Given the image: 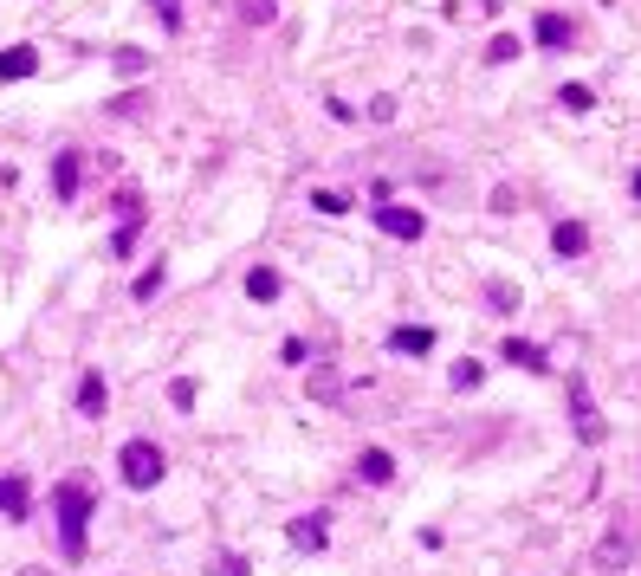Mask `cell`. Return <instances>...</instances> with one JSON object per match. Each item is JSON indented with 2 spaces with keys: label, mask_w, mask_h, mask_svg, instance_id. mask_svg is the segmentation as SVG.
<instances>
[{
  "label": "cell",
  "mask_w": 641,
  "mask_h": 576,
  "mask_svg": "<svg viewBox=\"0 0 641 576\" xmlns=\"http://www.w3.org/2000/svg\"><path fill=\"white\" fill-rule=\"evenodd\" d=\"M506 59H518V39H512V33H499L493 46H486V65H506Z\"/></svg>",
  "instance_id": "21"
},
{
  "label": "cell",
  "mask_w": 641,
  "mask_h": 576,
  "mask_svg": "<svg viewBox=\"0 0 641 576\" xmlns=\"http://www.w3.org/2000/svg\"><path fill=\"white\" fill-rule=\"evenodd\" d=\"M635 201H641V169H635Z\"/></svg>",
  "instance_id": "33"
},
{
  "label": "cell",
  "mask_w": 641,
  "mask_h": 576,
  "mask_svg": "<svg viewBox=\"0 0 641 576\" xmlns=\"http://www.w3.org/2000/svg\"><path fill=\"white\" fill-rule=\"evenodd\" d=\"M531 33H538V46H577V20H570V13H538V20H531Z\"/></svg>",
  "instance_id": "5"
},
{
  "label": "cell",
  "mask_w": 641,
  "mask_h": 576,
  "mask_svg": "<svg viewBox=\"0 0 641 576\" xmlns=\"http://www.w3.org/2000/svg\"><path fill=\"white\" fill-rule=\"evenodd\" d=\"M240 20H247V26H272V20H279V0H240Z\"/></svg>",
  "instance_id": "18"
},
{
  "label": "cell",
  "mask_w": 641,
  "mask_h": 576,
  "mask_svg": "<svg viewBox=\"0 0 641 576\" xmlns=\"http://www.w3.org/2000/svg\"><path fill=\"white\" fill-rule=\"evenodd\" d=\"M104 408H111V389H104V376H98V369H85V382H78V415H85V421H98Z\"/></svg>",
  "instance_id": "7"
},
{
  "label": "cell",
  "mask_w": 641,
  "mask_h": 576,
  "mask_svg": "<svg viewBox=\"0 0 641 576\" xmlns=\"http://www.w3.org/2000/svg\"><path fill=\"white\" fill-rule=\"evenodd\" d=\"M117 473H124V486L149 492L162 473H169V460H162V447H156V441H124V454H117Z\"/></svg>",
  "instance_id": "2"
},
{
  "label": "cell",
  "mask_w": 641,
  "mask_h": 576,
  "mask_svg": "<svg viewBox=\"0 0 641 576\" xmlns=\"http://www.w3.org/2000/svg\"><path fill=\"white\" fill-rule=\"evenodd\" d=\"M33 72H39L33 46H7V52H0V85H20V78H33Z\"/></svg>",
  "instance_id": "8"
},
{
  "label": "cell",
  "mask_w": 641,
  "mask_h": 576,
  "mask_svg": "<svg viewBox=\"0 0 641 576\" xmlns=\"http://www.w3.org/2000/svg\"><path fill=\"white\" fill-rule=\"evenodd\" d=\"M52 195H78V149H59V162H52Z\"/></svg>",
  "instance_id": "15"
},
{
  "label": "cell",
  "mask_w": 641,
  "mask_h": 576,
  "mask_svg": "<svg viewBox=\"0 0 641 576\" xmlns=\"http://www.w3.org/2000/svg\"><path fill=\"white\" fill-rule=\"evenodd\" d=\"M111 65H117L124 78H136V72L149 65V52H143V46H117V52H111Z\"/></svg>",
  "instance_id": "19"
},
{
  "label": "cell",
  "mask_w": 641,
  "mask_h": 576,
  "mask_svg": "<svg viewBox=\"0 0 641 576\" xmlns=\"http://www.w3.org/2000/svg\"><path fill=\"white\" fill-rule=\"evenodd\" d=\"M357 479H363V486H389V479H395V460L383 454V447H363V454H357Z\"/></svg>",
  "instance_id": "11"
},
{
  "label": "cell",
  "mask_w": 641,
  "mask_h": 576,
  "mask_svg": "<svg viewBox=\"0 0 641 576\" xmlns=\"http://www.w3.org/2000/svg\"><path fill=\"white\" fill-rule=\"evenodd\" d=\"M285 544H292V551H305V557H318V551H324V512L292 518V525H285Z\"/></svg>",
  "instance_id": "6"
},
{
  "label": "cell",
  "mask_w": 641,
  "mask_h": 576,
  "mask_svg": "<svg viewBox=\"0 0 641 576\" xmlns=\"http://www.w3.org/2000/svg\"><path fill=\"white\" fill-rule=\"evenodd\" d=\"M214 576H247V564H240L234 551H221V557H214Z\"/></svg>",
  "instance_id": "29"
},
{
  "label": "cell",
  "mask_w": 641,
  "mask_h": 576,
  "mask_svg": "<svg viewBox=\"0 0 641 576\" xmlns=\"http://www.w3.org/2000/svg\"><path fill=\"white\" fill-rule=\"evenodd\" d=\"M376 227H383L389 240H421V233H428V214H421V208H395V201H383V208H376Z\"/></svg>",
  "instance_id": "3"
},
{
  "label": "cell",
  "mask_w": 641,
  "mask_h": 576,
  "mask_svg": "<svg viewBox=\"0 0 641 576\" xmlns=\"http://www.w3.org/2000/svg\"><path fill=\"white\" fill-rule=\"evenodd\" d=\"M162 292V266H149V272H136V298H156Z\"/></svg>",
  "instance_id": "24"
},
{
  "label": "cell",
  "mask_w": 641,
  "mask_h": 576,
  "mask_svg": "<svg viewBox=\"0 0 641 576\" xmlns=\"http://www.w3.org/2000/svg\"><path fill=\"white\" fill-rule=\"evenodd\" d=\"M305 395H311V402H337V395H344V376H337L331 363H311V376H305Z\"/></svg>",
  "instance_id": "13"
},
{
  "label": "cell",
  "mask_w": 641,
  "mask_h": 576,
  "mask_svg": "<svg viewBox=\"0 0 641 576\" xmlns=\"http://www.w3.org/2000/svg\"><path fill=\"white\" fill-rule=\"evenodd\" d=\"M551 246H557V253H564V259L590 253V227H583V221H557V233H551Z\"/></svg>",
  "instance_id": "14"
},
{
  "label": "cell",
  "mask_w": 641,
  "mask_h": 576,
  "mask_svg": "<svg viewBox=\"0 0 641 576\" xmlns=\"http://www.w3.org/2000/svg\"><path fill=\"white\" fill-rule=\"evenodd\" d=\"M247 298H253V305H272V298H279V272H272V266H253V272H247Z\"/></svg>",
  "instance_id": "16"
},
{
  "label": "cell",
  "mask_w": 641,
  "mask_h": 576,
  "mask_svg": "<svg viewBox=\"0 0 641 576\" xmlns=\"http://www.w3.org/2000/svg\"><path fill=\"white\" fill-rule=\"evenodd\" d=\"M570 421H577V441L583 447L603 441V415L590 408V389H583V382H570Z\"/></svg>",
  "instance_id": "4"
},
{
  "label": "cell",
  "mask_w": 641,
  "mask_h": 576,
  "mask_svg": "<svg viewBox=\"0 0 641 576\" xmlns=\"http://www.w3.org/2000/svg\"><path fill=\"white\" fill-rule=\"evenodd\" d=\"M26 499H33V492H26V479H20V473H0V512H7L13 525H20V518L33 512V505H26Z\"/></svg>",
  "instance_id": "10"
},
{
  "label": "cell",
  "mask_w": 641,
  "mask_h": 576,
  "mask_svg": "<svg viewBox=\"0 0 641 576\" xmlns=\"http://www.w3.org/2000/svg\"><path fill=\"white\" fill-rule=\"evenodd\" d=\"M52 512H59V551L72 557V564H85V557H91V544H85L91 486H85V479H59V492H52Z\"/></svg>",
  "instance_id": "1"
},
{
  "label": "cell",
  "mask_w": 641,
  "mask_h": 576,
  "mask_svg": "<svg viewBox=\"0 0 641 576\" xmlns=\"http://www.w3.org/2000/svg\"><path fill=\"white\" fill-rule=\"evenodd\" d=\"M136 227H143V221H124V227L111 233V259H130L136 253Z\"/></svg>",
  "instance_id": "20"
},
{
  "label": "cell",
  "mask_w": 641,
  "mask_h": 576,
  "mask_svg": "<svg viewBox=\"0 0 641 576\" xmlns=\"http://www.w3.org/2000/svg\"><path fill=\"white\" fill-rule=\"evenodd\" d=\"M518 208V188H493V214H512Z\"/></svg>",
  "instance_id": "30"
},
{
  "label": "cell",
  "mask_w": 641,
  "mask_h": 576,
  "mask_svg": "<svg viewBox=\"0 0 641 576\" xmlns=\"http://www.w3.org/2000/svg\"><path fill=\"white\" fill-rule=\"evenodd\" d=\"M389 350L395 356H428L434 350V331H428V324H402V331H389Z\"/></svg>",
  "instance_id": "12"
},
{
  "label": "cell",
  "mask_w": 641,
  "mask_h": 576,
  "mask_svg": "<svg viewBox=\"0 0 641 576\" xmlns=\"http://www.w3.org/2000/svg\"><path fill=\"white\" fill-rule=\"evenodd\" d=\"M311 201H318L324 214H344V208H350V195H337V188H318V195H311Z\"/></svg>",
  "instance_id": "27"
},
{
  "label": "cell",
  "mask_w": 641,
  "mask_h": 576,
  "mask_svg": "<svg viewBox=\"0 0 641 576\" xmlns=\"http://www.w3.org/2000/svg\"><path fill=\"white\" fill-rule=\"evenodd\" d=\"M20 576H52V570H46V564H26V570H20Z\"/></svg>",
  "instance_id": "32"
},
{
  "label": "cell",
  "mask_w": 641,
  "mask_h": 576,
  "mask_svg": "<svg viewBox=\"0 0 641 576\" xmlns=\"http://www.w3.org/2000/svg\"><path fill=\"white\" fill-rule=\"evenodd\" d=\"M603 570H629L635 564V544L629 538H603V557H596Z\"/></svg>",
  "instance_id": "17"
},
{
  "label": "cell",
  "mask_w": 641,
  "mask_h": 576,
  "mask_svg": "<svg viewBox=\"0 0 641 576\" xmlns=\"http://www.w3.org/2000/svg\"><path fill=\"white\" fill-rule=\"evenodd\" d=\"M499 356H506V363H518V369H531V376H544V369H551V356H544L538 344H525V337H506V344H499Z\"/></svg>",
  "instance_id": "9"
},
{
  "label": "cell",
  "mask_w": 641,
  "mask_h": 576,
  "mask_svg": "<svg viewBox=\"0 0 641 576\" xmlns=\"http://www.w3.org/2000/svg\"><path fill=\"white\" fill-rule=\"evenodd\" d=\"M279 356H285V363H311V344H305V337H285Z\"/></svg>",
  "instance_id": "28"
},
{
  "label": "cell",
  "mask_w": 641,
  "mask_h": 576,
  "mask_svg": "<svg viewBox=\"0 0 641 576\" xmlns=\"http://www.w3.org/2000/svg\"><path fill=\"white\" fill-rule=\"evenodd\" d=\"M480 376H486L480 363H454V389H480Z\"/></svg>",
  "instance_id": "25"
},
{
  "label": "cell",
  "mask_w": 641,
  "mask_h": 576,
  "mask_svg": "<svg viewBox=\"0 0 641 576\" xmlns=\"http://www.w3.org/2000/svg\"><path fill=\"white\" fill-rule=\"evenodd\" d=\"M557 98H564L570 111H590V104H596V91H590V85H564V91H557Z\"/></svg>",
  "instance_id": "22"
},
{
  "label": "cell",
  "mask_w": 641,
  "mask_h": 576,
  "mask_svg": "<svg viewBox=\"0 0 641 576\" xmlns=\"http://www.w3.org/2000/svg\"><path fill=\"white\" fill-rule=\"evenodd\" d=\"M486 305H493V311H512V305H518V292H512V285H499V279H493V285H486Z\"/></svg>",
  "instance_id": "23"
},
{
  "label": "cell",
  "mask_w": 641,
  "mask_h": 576,
  "mask_svg": "<svg viewBox=\"0 0 641 576\" xmlns=\"http://www.w3.org/2000/svg\"><path fill=\"white\" fill-rule=\"evenodd\" d=\"M156 7H162V26H169V33H175V26H182V13H175V0H156Z\"/></svg>",
  "instance_id": "31"
},
{
  "label": "cell",
  "mask_w": 641,
  "mask_h": 576,
  "mask_svg": "<svg viewBox=\"0 0 641 576\" xmlns=\"http://www.w3.org/2000/svg\"><path fill=\"white\" fill-rule=\"evenodd\" d=\"M169 402H175V408H195V382L175 376V382H169Z\"/></svg>",
  "instance_id": "26"
}]
</instances>
